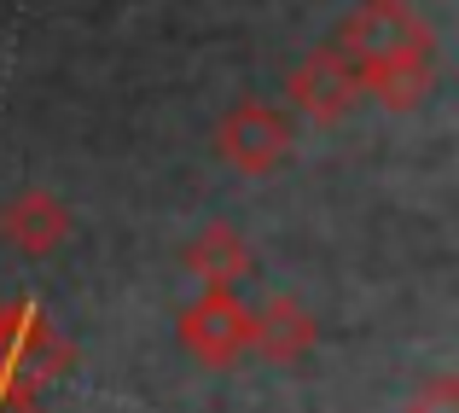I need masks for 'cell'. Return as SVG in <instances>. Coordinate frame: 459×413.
Masks as SVG:
<instances>
[{"mask_svg": "<svg viewBox=\"0 0 459 413\" xmlns=\"http://www.w3.org/2000/svg\"><path fill=\"white\" fill-rule=\"evenodd\" d=\"M180 344L204 361V367H227L250 349V309L238 303L233 286H204L192 309H180Z\"/></svg>", "mask_w": 459, "mask_h": 413, "instance_id": "cell-4", "label": "cell"}, {"mask_svg": "<svg viewBox=\"0 0 459 413\" xmlns=\"http://www.w3.org/2000/svg\"><path fill=\"white\" fill-rule=\"evenodd\" d=\"M314 314L297 297H273L262 309H250V349H262L268 361H303L314 349Z\"/></svg>", "mask_w": 459, "mask_h": 413, "instance_id": "cell-7", "label": "cell"}, {"mask_svg": "<svg viewBox=\"0 0 459 413\" xmlns=\"http://www.w3.org/2000/svg\"><path fill=\"white\" fill-rule=\"evenodd\" d=\"M70 367V344L35 303H0V384L35 396Z\"/></svg>", "mask_w": 459, "mask_h": 413, "instance_id": "cell-2", "label": "cell"}, {"mask_svg": "<svg viewBox=\"0 0 459 413\" xmlns=\"http://www.w3.org/2000/svg\"><path fill=\"white\" fill-rule=\"evenodd\" d=\"M285 93H291V105L308 117V123H343L349 111L360 105V70L349 65V53L343 47H314V53L303 58V65L291 70V82H285Z\"/></svg>", "mask_w": 459, "mask_h": 413, "instance_id": "cell-3", "label": "cell"}, {"mask_svg": "<svg viewBox=\"0 0 459 413\" xmlns=\"http://www.w3.org/2000/svg\"><path fill=\"white\" fill-rule=\"evenodd\" d=\"M337 47L360 70V88L378 93L390 111H413L425 100L437 35L407 0H360L337 30Z\"/></svg>", "mask_w": 459, "mask_h": 413, "instance_id": "cell-1", "label": "cell"}, {"mask_svg": "<svg viewBox=\"0 0 459 413\" xmlns=\"http://www.w3.org/2000/svg\"><path fill=\"white\" fill-rule=\"evenodd\" d=\"M0 413H41V402H35V396H23V391H6V384H0Z\"/></svg>", "mask_w": 459, "mask_h": 413, "instance_id": "cell-10", "label": "cell"}, {"mask_svg": "<svg viewBox=\"0 0 459 413\" xmlns=\"http://www.w3.org/2000/svg\"><path fill=\"white\" fill-rule=\"evenodd\" d=\"M215 152H221L233 169H245V175H268V169H280L285 152H291V117L273 111V105H262V100H245V105H233V111L221 117Z\"/></svg>", "mask_w": 459, "mask_h": 413, "instance_id": "cell-5", "label": "cell"}, {"mask_svg": "<svg viewBox=\"0 0 459 413\" xmlns=\"http://www.w3.org/2000/svg\"><path fill=\"white\" fill-rule=\"evenodd\" d=\"M407 413H459V379H430L425 391L407 402Z\"/></svg>", "mask_w": 459, "mask_h": 413, "instance_id": "cell-9", "label": "cell"}, {"mask_svg": "<svg viewBox=\"0 0 459 413\" xmlns=\"http://www.w3.org/2000/svg\"><path fill=\"white\" fill-rule=\"evenodd\" d=\"M0 233H6V245L23 250V257H53L70 233V210L47 187H23L18 198L0 210Z\"/></svg>", "mask_w": 459, "mask_h": 413, "instance_id": "cell-6", "label": "cell"}, {"mask_svg": "<svg viewBox=\"0 0 459 413\" xmlns=\"http://www.w3.org/2000/svg\"><path fill=\"white\" fill-rule=\"evenodd\" d=\"M186 268L198 274L204 286H238V279L250 274V245H245V233H238V227H227V222L204 227V233L186 245Z\"/></svg>", "mask_w": 459, "mask_h": 413, "instance_id": "cell-8", "label": "cell"}]
</instances>
